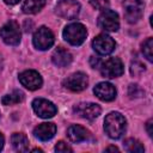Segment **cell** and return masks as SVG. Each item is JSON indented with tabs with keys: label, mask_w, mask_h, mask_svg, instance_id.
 <instances>
[{
	"label": "cell",
	"mask_w": 153,
	"mask_h": 153,
	"mask_svg": "<svg viewBox=\"0 0 153 153\" xmlns=\"http://www.w3.org/2000/svg\"><path fill=\"white\" fill-rule=\"evenodd\" d=\"M1 68H2V59L0 56V71H1Z\"/></svg>",
	"instance_id": "cell-31"
},
{
	"label": "cell",
	"mask_w": 153,
	"mask_h": 153,
	"mask_svg": "<svg viewBox=\"0 0 153 153\" xmlns=\"http://www.w3.org/2000/svg\"><path fill=\"white\" fill-rule=\"evenodd\" d=\"M123 146H124V149L126 151L131 152V153H142L145 151L143 145L140 141H137L136 139H131V137L124 140Z\"/></svg>",
	"instance_id": "cell-21"
},
{
	"label": "cell",
	"mask_w": 153,
	"mask_h": 153,
	"mask_svg": "<svg viewBox=\"0 0 153 153\" xmlns=\"http://www.w3.org/2000/svg\"><path fill=\"white\" fill-rule=\"evenodd\" d=\"M19 81L20 84L26 87L27 90L35 91L38 90L42 86V76L38 72L33 71V69H29V71H24L19 74Z\"/></svg>",
	"instance_id": "cell-12"
},
{
	"label": "cell",
	"mask_w": 153,
	"mask_h": 153,
	"mask_svg": "<svg viewBox=\"0 0 153 153\" xmlns=\"http://www.w3.org/2000/svg\"><path fill=\"white\" fill-rule=\"evenodd\" d=\"M67 136L73 142H81L88 139L90 131L79 124H73L67 129Z\"/></svg>",
	"instance_id": "cell-16"
},
{
	"label": "cell",
	"mask_w": 153,
	"mask_h": 153,
	"mask_svg": "<svg viewBox=\"0 0 153 153\" xmlns=\"http://www.w3.org/2000/svg\"><path fill=\"white\" fill-rule=\"evenodd\" d=\"M92 47L99 55H108L114 51L116 43L110 36L105 33H100L96 36L94 39L92 41Z\"/></svg>",
	"instance_id": "cell-11"
},
{
	"label": "cell",
	"mask_w": 153,
	"mask_h": 153,
	"mask_svg": "<svg viewBox=\"0 0 153 153\" xmlns=\"http://www.w3.org/2000/svg\"><path fill=\"white\" fill-rule=\"evenodd\" d=\"M100 73L103 76L109 78V79H114L117 76H121L124 72V67L123 63L120 59L117 57H110L106 61L100 63Z\"/></svg>",
	"instance_id": "cell-5"
},
{
	"label": "cell",
	"mask_w": 153,
	"mask_h": 153,
	"mask_svg": "<svg viewBox=\"0 0 153 153\" xmlns=\"http://www.w3.org/2000/svg\"><path fill=\"white\" fill-rule=\"evenodd\" d=\"M32 108H33V111L37 114V116H39L42 118H50V117L55 116V114L57 112V109L54 105V103H51L50 100L44 99V98L33 99Z\"/></svg>",
	"instance_id": "cell-10"
},
{
	"label": "cell",
	"mask_w": 153,
	"mask_h": 153,
	"mask_svg": "<svg viewBox=\"0 0 153 153\" xmlns=\"http://www.w3.org/2000/svg\"><path fill=\"white\" fill-rule=\"evenodd\" d=\"M23 99H24V93L19 90H16L10 94L4 96L1 102H2L4 105H14V104H18V103L23 102Z\"/></svg>",
	"instance_id": "cell-20"
},
{
	"label": "cell",
	"mask_w": 153,
	"mask_h": 153,
	"mask_svg": "<svg viewBox=\"0 0 153 153\" xmlns=\"http://www.w3.org/2000/svg\"><path fill=\"white\" fill-rule=\"evenodd\" d=\"M74 112L82 118L86 120H94L100 115V106L94 103H79L74 106Z\"/></svg>",
	"instance_id": "cell-13"
},
{
	"label": "cell",
	"mask_w": 153,
	"mask_h": 153,
	"mask_svg": "<svg viewBox=\"0 0 153 153\" xmlns=\"http://www.w3.org/2000/svg\"><path fill=\"white\" fill-rule=\"evenodd\" d=\"M56 133V126L51 122H44L38 124L35 129H33V135L42 140V141H48L50 140Z\"/></svg>",
	"instance_id": "cell-15"
},
{
	"label": "cell",
	"mask_w": 153,
	"mask_h": 153,
	"mask_svg": "<svg viewBox=\"0 0 153 153\" xmlns=\"http://www.w3.org/2000/svg\"><path fill=\"white\" fill-rule=\"evenodd\" d=\"M55 151H56V152H59V153L73 152L72 147H71V146H68V145H67L66 142H63V141H59V142H57V145L55 146Z\"/></svg>",
	"instance_id": "cell-25"
},
{
	"label": "cell",
	"mask_w": 153,
	"mask_h": 153,
	"mask_svg": "<svg viewBox=\"0 0 153 153\" xmlns=\"http://www.w3.org/2000/svg\"><path fill=\"white\" fill-rule=\"evenodd\" d=\"M93 92L94 94L100 99V100H104V102H111L116 98V88L110 82H99L96 85V87L93 88Z\"/></svg>",
	"instance_id": "cell-14"
},
{
	"label": "cell",
	"mask_w": 153,
	"mask_h": 153,
	"mask_svg": "<svg viewBox=\"0 0 153 153\" xmlns=\"http://www.w3.org/2000/svg\"><path fill=\"white\" fill-rule=\"evenodd\" d=\"M54 39L55 38H54V33L51 32V30L45 27V26H41L33 33L32 42H33V45L37 49L47 50L54 44Z\"/></svg>",
	"instance_id": "cell-8"
},
{
	"label": "cell",
	"mask_w": 153,
	"mask_h": 153,
	"mask_svg": "<svg viewBox=\"0 0 153 153\" xmlns=\"http://www.w3.org/2000/svg\"><path fill=\"white\" fill-rule=\"evenodd\" d=\"M87 36L86 27L80 23H72L63 30V38L72 45H80Z\"/></svg>",
	"instance_id": "cell-2"
},
{
	"label": "cell",
	"mask_w": 153,
	"mask_h": 153,
	"mask_svg": "<svg viewBox=\"0 0 153 153\" xmlns=\"http://www.w3.org/2000/svg\"><path fill=\"white\" fill-rule=\"evenodd\" d=\"M98 26L105 31L115 32L120 27V19L118 14L111 10H103L98 17Z\"/></svg>",
	"instance_id": "cell-6"
},
{
	"label": "cell",
	"mask_w": 153,
	"mask_h": 153,
	"mask_svg": "<svg viewBox=\"0 0 153 153\" xmlns=\"http://www.w3.org/2000/svg\"><path fill=\"white\" fill-rule=\"evenodd\" d=\"M91 5L97 10H105L109 6V0H91Z\"/></svg>",
	"instance_id": "cell-26"
},
{
	"label": "cell",
	"mask_w": 153,
	"mask_h": 153,
	"mask_svg": "<svg viewBox=\"0 0 153 153\" xmlns=\"http://www.w3.org/2000/svg\"><path fill=\"white\" fill-rule=\"evenodd\" d=\"M12 146L18 152H26L29 151V140L27 137L22 133H14L11 136Z\"/></svg>",
	"instance_id": "cell-18"
},
{
	"label": "cell",
	"mask_w": 153,
	"mask_h": 153,
	"mask_svg": "<svg viewBox=\"0 0 153 153\" xmlns=\"http://www.w3.org/2000/svg\"><path fill=\"white\" fill-rule=\"evenodd\" d=\"M151 126H152V120H149L147 123H146V128H147V133H148V135L149 136H152V129H151Z\"/></svg>",
	"instance_id": "cell-27"
},
{
	"label": "cell",
	"mask_w": 153,
	"mask_h": 153,
	"mask_svg": "<svg viewBox=\"0 0 153 153\" xmlns=\"http://www.w3.org/2000/svg\"><path fill=\"white\" fill-rule=\"evenodd\" d=\"M143 7L145 4L142 0H124L123 8L127 22L130 24L137 23L143 14Z\"/></svg>",
	"instance_id": "cell-3"
},
{
	"label": "cell",
	"mask_w": 153,
	"mask_h": 153,
	"mask_svg": "<svg viewBox=\"0 0 153 153\" xmlns=\"http://www.w3.org/2000/svg\"><path fill=\"white\" fill-rule=\"evenodd\" d=\"M4 142H5V139H4V135L0 133V151L2 149V147H4Z\"/></svg>",
	"instance_id": "cell-29"
},
{
	"label": "cell",
	"mask_w": 153,
	"mask_h": 153,
	"mask_svg": "<svg viewBox=\"0 0 153 153\" xmlns=\"http://www.w3.org/2000/svg\"><path fill=\"white\" fill-rule=\"evenodd\" d=\"M127 128L126 118L120 112H110L104 120V130L111 139H120Z\"/></svg>",
	"instance_id": "cell-1"
},
{
	"label": "cell",
	"mask_w": 153,
	"mask_h": 153,
	"mask_svg": "<svg viewBox=\"0 0 153 153\" xmlns=\"http://www.w3.org/2000/svg\"><path fill=\"white\" fill-rule=\"evenodd\" d=\"M72 54L63 48H57L54 50L51 60L54 62V65H56L57 67H66L72 62Z\"/></svg>",
	"instance_id": "cell-17"
},
{
	"label": "cell",
	"mask_w": 153,
	"mask_h": 153,
	"mask_svg": "<svg viewBox=\"0 0 153 153\" xmlns=\"http://www.w3.org/2000/svg\"><path fill=\"white\" fill-rule=\"evenodd\" d=\"M145 71H146V66H145L141 61L135 60V61L131 62V65H130V73H131V75L139 76V75H141Z\"/></svg>",
	"instance_id": "cell-23"
},
{
	"label": "cell",
	"mask_w": 153,
	"mask_h": 153,
	"mask_svg": "<svg viewBox=\"0 0 153 153\" xmlns=\"http://www.w3.org/2000/svg\"><path fill=\"white\" fill-rule=\"evenodd\" d=\"M20 0H4V2L5 4H7V5H16V4H18Z\"/></svg>",
	"instance_id": "cell-28"
},
{
	"label": "cell",
	"mask_w": 153,
	"mask_h": 153,
	"mask_svg": "<svg viewBox=\"0 0 153 153\" xmlns=\"http://www.w3.org/2000/svg\"><path fill=\"white\" fill-rule=\"evenodd\" d=\"M55 11L61 18L74 19L80 12V4L75 0H60L56 4Z\"/></svg>",
	"instance_id": "cell-7"
},
{
	"label": "cell",
	"mask_w": 153,
	"mask_h": 153,
	"mask_svg": "<svg viewBox=\"0 0 153 153\" xmlns=\"http://www.w3.org/2000/svg\"><path fill=\"white\" fill-rule=\"evenodd\" d=\"M128 94L131 97V98H139V97H142L143 96V90L139 86V85H130L129 88H128Z\"/></svg>",
	"instance_id": "cell-24"
},
{
	"label": "cell",
	"mask_w": 153,
	"mask_h": 153,
	"mask_svg": "<svg viewBox=\"0 0 153 153\" xmlns=\"http://www.w3.org/2000/svg\"><path fill=\"white\" fill-rule=\"evenodd\" d=\"M88 85V79L87 75L85 73L78 72V73H73L69 76H67L63 80V86L72 91V92H80L84 91Z\"/></svg>",
	"instance_id": "cell-9"
},
{
	"label": "cell",
	"mask_w": 153,
	"mask_h": 153,
	"mask_svg": "<svg viewBox=\"0 0 153 153\" xmlns=\"http://www.w3.org/2000/svg\"><path fill=\"white\" fill-rule=\"evenodd\" d=\"M105 151H108V152H109V151H114V152H118V148H117V147H115V146H110V147H108V148H106Z\"/></svg>",
	"instance_id": "cell-30"
},
{
	"label": "cell",
	"mask_w": 153,
	"mask_h": 153,
	"mask_svg": "<svg viewBox=\"0 0 153 153\" xmlns=\"http://www.w3.org/2000/svg\"><path fill=\"white\" fill-rule=\"evenodd\" d=\"M20 27L14 20H10L0 29V37L8 45H17L20 42Z\"/></svg>",
	"instance_id": "cell-4"
},
{
	"label": "cell",
	"mask_w": 153,
	"mask_h": 153,
	"mask_svg": "<svg viewBox=\"0 0 153 153\" xmlns=\"http://www.w3.org/2000/svg\"><path fill=\"white\" fill-rule=\"evenodd\" d=\"M152 50H153V38L149 37V38H147V39L142 43V54L145 55V57H146L149 62L153 61Z\"/></svg>",
	"instance_id": "cell-22"
},
{
	"label": "cell",
	"mask_w": 153,
	"mask_h": 153,
	"mask_svg": "<svg viewBox=\"0 0 153 153\" xmlns=\"http://www.w3.org/2000/svg\"><path fill=\"white\" fill-rule=\"evenodd\" d=\"M45 5V0H25L23 2L22 10L26 14H35L39 12Z\"/></svg>",
	"instance_id": "cell-19"
}]
</instances>
